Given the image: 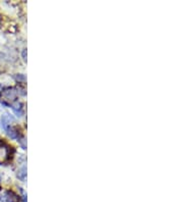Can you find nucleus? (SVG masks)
I'll use <instances>...</instances> for the list:
<instances>
[{"instance_id": "obj_4", "label": "nucleus", "mask_w": 183, "mask_h": 202, "mask_svg": "<svg viewBox=\"0 0 183 202\" xmlns=\"http://www.w3.org/2000/svg\"><path fill=\"white\" fill-rule=\"evenodd\" d=\"M17 178L22 181H25L26 178H27V167L25 165L22 166V168H20L17 171Z\"/></svg>"}, {"instance_id": "obj_5", "label": "nucleus", "mask_w": 183, "mask_h": 202, "mask_svg": "<svg viewBox=\"0 0 183 202\" xmlns=\"http://www.w3.org/2000/svg\"><path fill=\"white\" fill-rule=\"evenodd\" d=\"M22 58L25 61H27V49H24L22 51Z\"/></svg>"}, {"instance_id": "obj_3", "label": "nucleus", "mask_w": 183, "mask_h": 202, "mask_svg": "<svg viewBox=\"0 0 183 202\" xmlns=\"http://www.w3.org/2000/svg\"><path fill=\"white\" fill-rule=\"evenodd\" d=\"M11 109H12V111L16 115V117H22V115H24V107H22V103L16 102L15 104H12V105H11Z\"/></svg>"}, {"instance_id": "obj_2", "label": "nucleus", "mask_w": 183, "mask_h": 202, "mask_svg": "<svg viewBox=\"0 0 183 202\" xmlns=\"http://www.w3.org/2000/svg\"><path fill=\"white\" fill-rule=\"evenodd\" d=\"M10 158V150L9 146L4 143L0 144V165L6 162Z\"/></svg>"}, {"instance_id": "obj_1", "label": "nucleus", "mask_w": 183, "mask_h": 202, "mask_svg": "<svg viewBox=\"0 0 183 202\" xmlns=\"http://www.w3.org/2000/svg\"><path fill=\"white\" fill-rule=\"evenodd\" d=\"M16 94H17V91H15L14 88H6L1 92L0 102L5 105H8L7 101H14L16 98Z\"/></svg>"}, {"instance_id": "obj_6", "label": "nucleus", "mask_w": 183, "mask_h": 202, "mask_svg": "<svg viewBox=\"0 0 183 202\" xmlns=\"http://www.w3.org/2000/svg\"><path fill=\"white\" fill-rule=\"evenodd\" d=\"M1 88H2V86H1V85H0V91H1Z\"/></svg>"}]
</instances>
